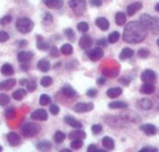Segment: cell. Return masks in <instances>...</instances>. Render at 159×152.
Listing matches in <instances>:
<instances>
[{
	"mask_svg": "<svg viewBox=\"0 0 159 152\" xmlns=\"http://www.w3.org/2000/svg\"><path fill=\"white\" fill-rule=\"evenodd\" d=\"M122 92H123L122 88H120V87H114V88L108 89L106 94H107V96L110 98H116L119 97L122 94Z\"/></svg>",
	"mask_w": 159,
	"mask_h": 152,
	"instance_id": "484cf974",
	"label": "cell"
},
{
	"mask_svg": "<svg viewBox=\"0 0 159 152\" xmlns=\"http://www.w3.org/2000/svg\"><path fill=\"white\" fill-rule=\"evenodd\" d=\"M148 35V30L141 23V21L129 22L123 33V40L129 44L142 43Z\"/></svg>",
	"mask_w": 159,
	"mask_h": 152,
	"instance_id": "6da1fadb",
	"label": "cell"
},
{
	"mask_svg": "<svg viewBox=\"0 0 159 152\" xmlns=\"http://www.w3.org/2000/svg\"><path fill=\"white\" fill-rule=\"evenodd\" d=\"M52 20H53L52 15L50 13H46V15L44 17V20H43V22L46 23V24H49L50 22H52Z\"/></svg>",
	"mask_w": 159,
	"mask_h": 152,
	"instance_id": "f907efd6",
	"label": "cell"
},
{
	"mask_svg": "<svg viewBox=\"0 0 159 152\" xmlns=\"http://www.w3.org/2000/svg\"><path fill=\"white\" fill-rule=\"evenodd\" d=\"M7 142L9 143V145L11 147H17L20 143V137L17 133L9 132L7 135Z\"/></svg>",
	"mask_w": 159,
	"mask_h": 152,
	"instance_id": "30bf717a",
	"label": "cell"
},
{
	"mask_svg": "<svg viewBox=\"0 0 159 152\" xmlns=\"http://www.w3.org/2000/svg\"><path fill=\"white\" fill-rule=\"evenodd\" d=\"M69 6L77 16H81L86 11L87 4L86 0H70Z\"/></svg>",
	"mask_w": 159,
	"mask_h": 152,
	"instance_id": "5b68a950",
	"label": "cell"
},
{
	"mask_svg": "<svg viewBox=\"0 0 159 152\" xmlns=\"http://www.w3.org/2000/svg\"><path fill=\"white\" fill-rule=\"evenodd\" d=\"M154 151H157V149H154V148H143L140 152H154Z\"/></svg>",
	"mask_w": 159,
	"mask_h": 152,
	"instance_id": "9f6ffc18",
	"label": "cell"
},
{
	"mask_svg": "<svg viewBox=\"0 0 159 152\" xmlns=\"http://www.w3.org/2000/svg\"><path fill=\"white\" fill-rule=\"evenodd\" d=\"M2 150H3V147H1V146H0V152L2 151Z\"/></svg>",
	"mask_w": 159,
	"mask_h": 152,
	"instance_id": "03108f58",
	"label": "cell"
},
{
	"mask_svg": "<svg viewBox=\"0 0 159 152\" xmlns=\"http://www.w3.org/2000/svg\"><path fill=\"white\" fill-rule=\"evenodd\" d=\"M9 101H10V98L7 94H4V93L0 94V106L5 107V106L8 105Z\"/></svg>",
	"mask_w": 159,
	"mask_h": 152,
	"instance_id": "74e56055",
	"label": "cell"
},
{
	"mask_svg": "<svg viewBox=\"0 0 159 152\" xmlns=\"http://www.w3.org/2000/svg\"><path fill=\"white\" fill-rule=\"evenodd\" d=\"M71 150H61V152H70Z\"/></svg>",
	"mask_w": 159,
	"mask_h": 152,
	"instance_id": "be15d7a7",
	"label": "cell"
},
{
	"mask_svg": "<svg viewBox=\"0 0 159 152\" xmlns=\"http://www.w3.org/2000/svg\"><path fill=\"white\" fill-rule=\"evenodd\" d=\"M104 55V52L102 50V48L101 46H97L95 48H93L91 51L89 52V58L92 60V61H97L100 59H102Z\"/></svg>",
	"mask_w": 159,
	"mask_h": 152,
	"instance_id": "ba28073f",
	"label": "cell"
},
{
	"mask_svg": "<svg viewBox=\"0 0 159 152\" xmlns=\"http://www.w3.org/2000/svg\"><path fill=\"white\" fill-rule=\"evenodd\" d=\"M64 122H65L68 125H70V126H72V127H74V128H77V129L82 128V124H81L79 121L75 120V118H73V117H71V116H69V115H67V116L64 117Z\"/></svg>",
	"mask_w": 159,
	"mask_h": 152,
	"instance_id": "ac0fdd59",
	"label": "cell"
},
{
	"mask_svg": "<svg viewBox=\"0 0 159 152\" xmlns=\"http://www.w3.org/2000/svg\"><path fill=\"white\" fill-rule=\"evenodd\" d=\"M92 45V38L89 35H83L79 40V46L82 49L89 48Z\"/></svg>",
	"mask_w": 159,
	"mask_h": 152,
	"instance_id": "9a60e30c",
	"label": "cell"
},
{
	"mask_svg": "<svg viewBox=\"0 0 159 152\" xmlns=\"http://www.w3.org/2000/svg\"><path fill=\"white\" fill-rule=\"evenodd\" d=\"M52 83H53V79H52L50 76H44V77L41 79V81H40L41 85L44 86V87H48V86H50V85H52Z\"/></svg>",
	"mask_w": 159,
	"mask_h": 152,
	"instance_id": "d590c367",
	"label": "cell"
},
{
	"mask_svg": "<svg viewBox=\"0 0 159 152\" xmlns=\"http://www.w3.org/2000/svg\"><path fill=\"white\" fill-rule=\"evenodd\" d=\"M142 7H143V3L142 2H139V1H136V2H133V3L129 4L128 6V7H127L128 15L129 16H133L140 9H142Z\"/></svg>",
	"mask_w": 159,
	"mask_h": 152,
	"instance_id": "8fae6325",
	"label": "cell"
},
{
	"mask_svg": "<svg viewBox=\"0 0 159 152\" xmlns=\"http://www.w3.org/2000/svg\"><path fill=\"white\" fill-rule=\"evenodd\" d=\"M31 119L35 120V121H47L48 119V115L46 110L44 109H38L36 111H34L32 114H31Z\"/></svg>",
	"mask_w": 159,
	"mask_h": 152,
	"instance_id": "52a82bcc",
	"label": "cell"
},
{
	"mask_svg": "<svg viewBox=\"0 0 159 152\" xmlns=\"http://www.w3.org/2000/svg\"><path fill=\"white\" fill-rule=\"evenodd\" d=\"M86 137H87L86 133L84 131H82V130H79V129L71 132L69 134V136H68L69 139H71V140H74V139H84V138H86Z\"/></svg>",
	"mask_w": 159,
	"mask_h": 152,
	"instance_id": "ffe728a7",
	"label": "cell"
},
{
	"mask_svg": "<svg viewBox=\"0 0 159 152\" xmlns=\"http://www.w3.org/2000/svg\"><path fill=\"white\" fill-rule=\"evenodd\" d=\"M18 45H19L20 47H24V46H26L27 42H26L25 40H20V41L18 42Z\"/></svg>",
	"mask_w": 159,
	"mask_h": 152,
	"instance_id": "91938a15",
	"label": "cell"
},
{
	"mask_svg": "<svg viewBox=\"0 0 159 152\" xmlns=\"http://www.w3.org/2000/svg\"><path fill=\"white\" fill-rule=\"evenodd\" d=\"M30 68V64H29V62H24V63H21V69L23 70V71H28V69Z\"/></svg>",
	"mask_w": 159,
	"mask_h": 152,
	"instance_id": "680465c9",
	"label": "cell"
},
{
	"mask_svg": "<svg viewBox=\"0 0 159 152\" xmlns=\"http://www.w3.org/2000/svg\"><path fill=\"white\" fill-rule=\"evenodd\" d=\"M156 10L159 12V3L158 4H157V6H156Z\"/></svg>",
	"mask_w": 159,
	"mask_h": 152,
	"instance_id": "6125c7cd",
	"label": "cell"
},
{
	"mask_svg": "<svg viewBox=\"0 0 159 152\" xmlns=\"http://www.w3.org/2000/svg\"><path fill=\"white\" fill-rule=\"evenodd\" d=\"M61 93L66 97V98H73L75 96V90L68 84L64 85L61 88Z\"/></svg>",
	"mask_w": 159,
	"mask_h": 152,
	"instance_id": "7402d4cb",
	"label": "cell"
},
{
	"mask_svg": "<svg viewBox=\"0 0 159 152\" xmlns=\"http://www.w3.org/2000/svg\"><path fill=\"white\" fill-rule=\"evenodd\" d=\"M96 44H97V46H106V45H107V42H106V39L102 38V39H100V40H98Z\"/></svg>",
	"mask_w": 159,
	"mask_h": 152,
	"instance_id": "816d5d0a",
	"label": "cell"
},
{
	"mask_svg": "<svg viewBox=\"0 0 159 152\" xmlns=\"http://www.w3.org/2000/svg\"><path fill=\"white\" fill-rule=\"evenodd\" d=\"M120 39V33H118V32H113L110 35H109V37H108V42L110 43V44H115V43H116L118 40Z\"/></svg>",
	"mask_w": 159,
	"mask_h": 152,
	"instance_id": "e575fe53",
	"label": "cell"
},
{
	"mask_svg": "<svg viewBox=\"0 0 159 152\" xmlns=\"http://www.w3.org/2000/svg\"><path fill=\"white\" fill-rule=\"evenodd\" d=\"M74 49H73V46L72 45L70 44H64L61 47V52L63 54V55H71L73 53Z\"/></svg>",
	"mask_w": 159,
	"mask_h": 152,
	"instance_id": "d6a6232c",
	"label": "cell"
},
{
	"mask_svg": "<svg viewBox=\"0 0 159 152\" xmlns=\"http://www.w3.org/2000/svg\"><path fill=\"white\" fill-rule=\"evenodd\" d=\"M9 39V35L5 31H0V43H5Z\"/></svg>",
	"mask_w": 159,
	"mask_h": 152,
	"instance_id": "bcb514c9",
	"label": "cell"
},
{
	"mask_svg": "<svg viewBox=\"0 0 159 152\" xmlns=\"http://www.w3.org/2000/svg\"><path fill=\"white\" fill-rule=\"evenodd\" d=\"M89 24L85 21H82V22H79L77 24V30L81 33H86L89 31Z\"/></svg>",
	"mask_w": 159,
	"mask_h": 152,
	"instance_id": "ab89813d",
	"label": "cell"
},
{
	"mask_svg": "<svg viewBox=\"0 0 159 152\" xmlns=\"http://www.w3.org/2000/svg\"><path fill=\"white\" fill-rule=\"evenodd\" d=\"M109 108L110 109H126L128 108V104L123 102V101H114L109 103Z\"/></svg>",
	"mask_w": 159,
	"mask_h": 152,
	"instance_id": "1f68e13d",
	"label": "cell"
},
{
	"mask_svg": "<svg viewBox=\"0 0 159 152\" xmlns=\"http://www.w3.org/2000/svg\"><path fill=\"white\" fill-rule=\"evenodd\" d=\"M157 46H159V38H158V39H157Z\"/></svg>",
	"mask_w": 159,
	"mask_h": 152,
	"instance_id": "e7e4bbea",
	"label": "cell"
},
{
	"mask_svg": "<svg viewBox=\"0 0 159 152\" xmlns=\"http://www.w3.org/2000/svg\"><path fill=\"white\" fill-rule=\"evenodd\" d=\"M5 114H6V117H7L8 120H11V119H13V118L15 117L16 112H15V110H14V109L9 108V109H7V110L5 111Z\"/></svg>",
	"mask_w": 159,
	"mask_h": 152,
	"instance_id": "7bdbcfd3",
	"label": "cell"
},
{
	"mask_svg": "<svg viewBox=\"0 0 159 152\" xmlns=\"http://www.w3.org/2000/svg\"><path fill=\"white\" fill-rule=\"evenodd\" d=\"M26 95H27V91H25L24 89H18L12 94V98L15 100L20 101V100H22L26 97Z\"/></svg>",
	"mask_w": 159,
	"mask_h": 152,
	"instance_id": "f546056e",
	"label": "cell"
},
{
	"mask_svg": "<svg viewBox=\"0 0 159 152\" xmlns=\"http://www.w3.org/2000/svg\"><path fill=\"white\" fill-rule=\"evenodd\" d=\"M90 4L93 7H101L102 6V0H90Z\"/></svg>",
	"mask_w": 159,
	"mask_h": 152,
	"instance_id": "db71d44e",
	"label": "cell"
},
{
	"mask_svg": "<svg viewBox=\"0 0 159 152\" xmlns=\"http://www.w3.org/2000/svg\"><path fill=\"white\" fill-rule=\"evenodd\" d=\"M127 21V17L123 12H117L116 14V22L118 26H122Z\"/></svg>",
	"mask_w": 159,
	"mask_h": 152,
	"instance_id": "4dcf8cb0",
	"label": "cell"
},
{
	"mask_svg": "<svg viewBox=\"0 0 159 152\" xmlns=\"http://www.w3.org/2000/svg\"><path fill=\"white\" fill-rule=\"evenodd\" d=\"M91 131H92V133L95 134V135L100 134V133L102 131V126L101 124H94V125H92V127H91Z\"/></svg>",
	"mask_w": 159,
	"mask_h": 152,
	"instance_id": "c3c4849f",
	"label": "cell"
},
{
	"mask_svg": "<svg viewBox=\"0 0 159 152\" xmlns=\"http://www.w3.org/2000/svg\"><path fill=\"white\" fill-rule=\"evenodd\" d=\"M16 85V80L13 78L7 79L4 82H2L0 84V90L1 91H8L10 89H12Z\"/></svg>",
	"mask_w": 159,
	"mask_h": 152,
	"instance_id": "5bb4252c",
	"label": "cell"
},
{
	"mask_svg": "<svg viewBox=\"0 0 159 152\" xmlns=\"http://www.w3.org/2000/svg\"><path fill=\"white\" fill-rule=\"evenodd\" d=\"M27 83H28V80H27V79H22V80L20 81V85H26Z\"/></svg>",
	"mask_w": 159,
	"mask_h": 152,
	"instance_id": "94428289",
	"label": "cell"
},
{
	"mask_svg": "<svg viewBox=\"0 0 159 152\" xmlns=\"http://www.w3.org/2000/svg\"><path fill=\"white\" fill-rule=\"evenodd\" d=\"M34 58V54L33 52H29V51H21L18 53L17 59L18 61L20 63H24V62H29L31 61V59Z\"/></svg>",
	"mask_w": 159,
	"mask_h": 152,
	"instance_id": "7c38bea8",
	"label": "cell"
},
{
	"mask_svg": "<svg viewBox=\"0 0 159 152\" xmlns=\"http://www.w3.org/2000/svg\"><path fill=\"white\" fill-rule=\"evenodd\" d=\"M0 72L5 76H11V75L14 74V69L8 63H5L4 65H2V67L0 69Z\"/></svg>",
	"mask_w": 159,
	"mask_h": 152,
	"instance_id": "cb8c5ba5",
	"label": "cell"
},
{
	"mask_svg": "<svg viewBox=\"0 0 159 152\" xmlns=\"http://www.w3.org/2000/svg\"><path fill=\"white\" fill-rule=\"evenodd\" d=\"M37 69L42 72H48L50 69V62L46 59H42L37 63Z\"/></svg>",
	"mask_w": 159,
	"mask_h": 152,
	"instance_id": "2e32d148",
	"label": "cell"
},
{
	"mask_svg": "<svg viewBox=\"0 0 159 152\" xmlns=\"http://www.w3.org/2000/svg\"><path fill=\"white\" fill-rule=\"evenodd\" d=\"M12 21V17L10 15H7V16H4L1 20H0V24L1 25H6V24H8Z\"/></svg>",
	"mask_w": 159,
	"mask_h": 152,
	"instance_id": "f6af8a7d",
	"label": "cell"
},
{
	"mask_svg": "<svg viewBox=\"0 0 159 152\" xmlns=\"http://www.w3.org/2000/svg\"><path fill=\"white\" fill-rule=\"evenodd\" d=\"M65 137H66V136L64 133H62L61 131H57L55 133V136H54V140L56 143H61L64 141Z\"/></svg>",
	"mask_w": 159,
	"mask_h": 152,
	"instance_id": "8d00e7d4",
	"label": "cell"
},
{
	"mask_svg": "<svg viewBox=\"0 0 159 152\" xmlns=\"http://www.w3.org/2000/svg\"><path fill=\"white\" fill-rule=\"evenodd\" d=\"M44 4L49 8H61L63 5L62 0H43Z\"/></svg>",
	"mask_w": 159,
	"mask_h": 152,
	"instance_id": "d6986e66",
	"label": "cell"
},
{
	"mask_svg": "<svg viewBox=\"0 0 159 152\" xmlns=\"http://www.w3.org/2000/svg\"><path fill=\"white\" fill-rule=\"evenodd\" d=\"M102 144L103 148H105L106 150H112L115 149V141L113 140V138H111L109 137H103L102 140Z\"/></svg>",
	"mask_w": 159,
	"mask_h": 152,
	"instance_id": "d4e9b609",
	"label": "cell"
},
{
	"mask_svg": "<svg viewBox=\"0 0 159 152\" xmlns=\"http://www.w3.org/2000/svg\"><path fill=\"white\" fill-rule=\"evenodd\" d=\"M49 55L50 57L52 58H58L59 57V49L56 47V46H52L51 49H50V52H49Z\"/></svg>",
	"mask_w": 159,
	"mask_h": 152,
	"instance_id": "681fc988",
	"label": "cell"
},
{
	"mask_svg": "<svg viewBox=\"0 0 159 152\" xmlns=\"http://www.w3.org/2000/svg\"><path fill=\"white\" fill-rule=\"evenodd\" d=\"M98 149L94 144H91L88 147V152H97Z\"/></svg>",
	"mask_w": 159,
	"mask_h": 152,
	"instance_id": "11a10c76",
	"label": "cell"
},
{
	"mask_svg": "<svg viewBox=\"0 0 159 152\" xmlns=\"http://www.w3.org/2000/svg\"><path fill=\"white\" fill-rule=\"evenodd\" d=\"M96 25L102 31H107L110 27L109 21L107 20V19L103 17H100L96 20Z\"/></svg>",
	"mask_w": 159,
	"mask_h": 152,
	"instance_id": "44dd1931",
	"label": "cell"
},
{
	"mask_svg": "<svg viewBox=\"0 0 159 152\" xmlns=\"http://www.w3.org/2000/svg\"><path fill=\"white\" fill-rule=\"evenodd\" d=\"M97 90L96 89H89L88 91H87V95L89 96V97H91V98H93V97H95L96 95H97Z\"/></svg>",
	"mask_w": 159,
	"mask_h": 152,
	"instance_id": "f5cc1de1",
	"label": "cell"
},
{
	"mask_svg": "<svg viewBox=\"0 0 159 152\" xmlns=\"http://www.w3.org/2000/svg\"><path fill=\"white\" fill-rule=\"evenodd\" d=\"M50 101H51V98H50V97H49L48 95L43 94V95L40 96L39 104H40L41 106H47V105H48V104L50 103Z\"/></svg>",
	"mask_w": 159,
	"mask_h": 152,
	"instance_id": "836d02e7",
	"label": "cell"
},
{
	"mask_svg": "<svg viewBox=\"0 0 159 152\" xmlns=\"http://www.w3.org/2000/svg\"><path fill=\"white\" fill-rule=\"evenodd\" d=\"M83 147V139H74L71 143V148L73 150H79Z\"/></svg>",
	"mask_w": 159,
	"mask_h": 152,
	"instance_id": "f35d334b",
	"label": "cell"
},
{
	"mask_svg": "<svg viewBox=\"0 0 159 152\" xmlns=\"http://www.w3.org/2000/svg\"><path fill=\"white\" fill-rule=\"evenodd\" d=\"M141 93L143 94H146V95H150L153 94L155 91V85H153V83H144L142 87H141Z\"/></svg>",
	"mask_w": 159,
	"mask_h": 152,
	"instance_id": "603a6c76",
	"label": "cell"
},
{
	"mask_svg": "<svg viewBox=\"0 0 159 152\" xmlns=\"http://www.w3.org/2000/svg\"><path fill=\"white\" fill-rule=\"evenodd\" d=\"M133 54H134V51L132 49H130L129 47H126L121 51V53L119 55V59H122V60H125V59H128L131 58L133 56Z\"/></svg>",
	"mask_w": 159,
	"mask_h": 152,
	"instance_id": "f1b7e54d",
	"label": "cell"
},
{
	"mask_svg": "<svg viewBox=\"0 0 159 152\" xmlns=\"http://www.w3.org/2000/svg\"><path fill=\"white\" fill-rule=\"evenodd\" d=\"M105 83H106V78H105V77H100V78L97 80V84H98L99 85H103Z\"/></svg>",
	"mask_w": 159,
	"mask_h": 152,
	"instance_id": "6f0895ef",
	"label": "cell"
},
{
	"mask_svg": "<svg viewBox=\"0 0 159 152\" xmlns=\"http://www.w3.org/2000/svg\"><path fill=\"white\" fill-rule=\"evenodd\" d=\"M140 129L144 132L145 135L151 137V136H155L157 134V127L154 125V124H143L141 125Z\"/></svg>",
	"mask_w": 159,
	"mask_h": 152,
	"instance_id": "4fadbf2b",
	"label": "cell"
},
{
	"mask_svg": "<svg viewBox=\"0 0 159 152\" xmlns=\"http://www.w3.org/2000/svg\"><path fill=\"white\" fill-rule=\"evenodd\" d=\"M34 21L27 18V17H21L20 18L17 22H16V28L17 30L21 33H29L32 32V30L34 29Z\"/></svg>",
	"mask_w": 159,
	"mask_h": 152,
	"instance_id": "3957f363",
	"label": "cell"
},
{
	"mask_svg": "<svg viewBox=\"0 0 159 152\" xmlns=\"http://www.w3.org/2000/svg\"><path fill=\"white\" fill-rule=\"evenodd\" d=\"M149 55H150V51L147 48H141L138 51V56L142 59H146L149 57Z\"/></svg>",
	"mask_w": 159,
	"mask_h": 152,
	"instance_id": "60d3db41",
	"label": "cell"
},
{
	"mask_svg": "<svg viewBox=\"0 0 159 152\" xmlns=\"http://www.w3.org/2000/svg\"><path fill=\"white\" fill-rule=\"evenodd\" d=\"M36 38H37V39H36V47H37L39 50H41V51H47V50H48V49L50 48L49 44L47 43V42H45L44 39L42 38V36L37 35Z\"/></svg>",
	"mask_w": 159,
	"mask_h": 152,
	"instance_id": "e0dca14e",
	"label": "cell"
},
{
	"mask_svg": "<svg viewBox=\"0 0 159 152\" xmlns=\"http://www.w3.org/2000/svg\"><path fill=\"white\" fill-rule=\"evenodd\" d=\"M36 148L40 151H48L52 148V145L49 141L44 140V141L38 142V144L36 145Z\"/></svg>",
	"mask_w": 159,
	"mask_h": 152,
	"instance_id": "4316f807",
	"label": "cell"
},
{
	"mask_svg": "<svg viewBox=\"0 0 159 152\" xmlns=\"http://www.w3.org/2000/svg\"><path fill=\"white\" fill-rule=\"evenodd\" d=\"M157 78V75L152 70H145L142 72L141 79L143 83H153Z\"/></svg>",
	"mask_w": 159,
	"mask_h": 152,
	"instance_id": "9c48e42d",
	"label": "cell"
},
{
	"mask_svg": "<svg viewBox=\"0 0 159 152\" xmlns=\"http://www.w3.org/2000/svg\"><path fill=\"white\" fill-rule=\"evenodd\" d=\"M66 36L68 37V39H70L71 41H75V32L73 31V29L71 28H68L64 31Z\"/></svg>",
	"mask_w": 159,
	"mask_h": 152,
	"instance_id": "ee69618b",
	"label": "cell"
},
{
	"mask_svg": "<svg viewBox=\"0 0 159 152\" xmlns=\"http://www.w3.org/2000/svg\"><path fill=\"white\" fill-rule=\"evenodd\" d=\"M26 87H27V90H28L29 92H34V91L36 89V87H37L36 82H35L34 80L29 81V82L27 83V85H26Z\"/></svg>",
	"mask_w": 159,
	"mask_h": 152,
	"instance_id": "b9f144b4",
	"label": "cell"
},
{
	"mask_svg": "<svg viewBox=\"0 0 159 152\" xmlns=\"http://www.w3.org/2000/svg\"><path fill=\"white\" fill-rule=\"evenodd\" d=\"M94 108L93 103H77L74 106L73 110L75 112L78 113H83V112H87V111H92Z\"/></svg>",
	"mask_w": 159,
	"mask_h": 152,
	"instance_id": "8992f818",
	"label": "cell"
},
{
	"mask_svg": "<svg viewBox=\"0 0 159 152\" xmlns=\"http://www.w3.org/2000/svg\"><path fill=\"white\" fill-rule=\"evenodd\" d=\"M40 132V126L36 124L28 123L21 128V133L25 137H34Z\"/></svg>",
	"mask_w": 159,
	"mask_h": 152,
	"instance_id": "277c9868",
	"label": "cell"
},
{
	"mask_svg": "<svg viewBox=\"0 0 159 152\" xmlns=\"http://www.w3.org/2000/svg\"><path fill=\"white\" fill-rule=\"evenodd\" d=\"M140 21L147 30L153 32L154 33H159V19L157 17L150 16L148 14H143L141 16Z\"/></svg>",
	"mask_w": 159,
	"mask_h": 152,
	"instance_id": "7a4b0ae2",
	"label": "cell"
},
{
	"mask_svg": "<svg viewBox=\"0 0 159 152\" xmlns=\"http://www.w3.org/2000/svg\"><path fill=\"white\" fill-rule=\"evenodd\" d=\"M138 106L144 111H148L152 108V101L148 98H142L138 102Z\"/></svg>",
	"mask_w": 159,
	"mask_h": 152,
	"instance_id": "83f0119b",
	"label": "cell"
},
{
	"mask_svg": "<svg viewBox=\"0 0 159 152\" xmlns=\"http://www.w3.org/2000/svg\"><path fill=\"white\" fill-rule=\"evenodd\" d=\"M49 111H50L51 114H53V115H58L59 112H60V108H59L58 105L52 104V105L49 107Z\"/></svg>",
	"mask_w": 159,
	"mask_h": 152,
	"instance_id": "7dc6e473",
	"label": "cell"
}]
</instances>
